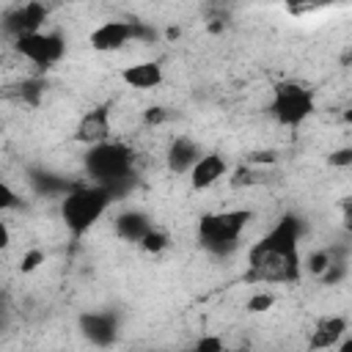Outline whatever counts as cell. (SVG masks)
Here are the masks:
<instances>
[{
  "mask_svg": "<svg viewBox=\"0 0 352 352\" xmlns=\"http://www.w3.org/2000/svg\"><path fill=\"white\" fill-rule=\"evenodd\" d=\"M110 135V110L107 107H94L88 110L77 129H74V140L77 143H88V146H96V143H104Z\"/></svg>",
  "mask_w": 352,
  "mask_h": 352,
  "instance_id": "cell-9",
  "label": "cell"
},
{
  "mask_svg": "<svg viewBox=\"0 0 352 352\" xmlns=\"http://www.w3.org/2000/svg\"><path fill=\"white\" fill-rule=\"evenodd\" d=\"M300 223L297 217H280L250 250H248V283H297L300 280Z\"/></svg>",
  "mask_w": 352,
  "mask_h": 352,
  "instance_id": "cell-1",
  "label": "cell"
},
{
  "mask_svg": "<svg viewBox=\"0 0 352 352\" xmlns=\"http://www.w3.org/2000/svg\"><path fill=\"white\" fill-rule=\"evenodd\" d=\"M132 36V22H118V19H110V22H102L91 36H88V44L96 50V52H116L121 50Z\"/></svg>",
  "mask_w": 352,
  "mask_h": 352,
  "instance_id": "cell-8",
  "label": "cell"
},
{
  "mask_svg": "<svg viewBox=\"0 0 352 352\" xmlns=\"http://www.w3.org/2000/svg\"><path fill=\"white\" fill-rule=\"evenodd\" d=\"M341 220H344V228L352 234V198H344V204H341Z\"/></svg>",
  "mask_w": 352,
  "mask_h": 352,
  "instance_id": "cell-24",
  "label": "cell"
},
{
  "mask_svg": "<svg viewBox=\"0 0 352 352\" xmlns=\"http://www.w3.org/2000/svg\"><path fill=\"white\" fill-rule=\"evenodd\" d=\"M226 170H228V165H226V160H223L220 154H204V157L192 165L190 182H192L195 190H206V187H212L214 182H220V179L226 176Z\"/></svg>",
  "mask_w": 352,
  "mask_h": 352,
  "instance_id": "cell-11",
  "label": "cell"
},
{
  "mask_svg": "<svg viewBox=\"0 0 352 352\" xmlns=\"http://www.w3.org/2000/svg\"><path fill=\"white\" fill-rule=\"evenodd\" d=\"M344 121L352 126V107H349V110H344Z\"/></svg>",
  "mask_w": 352,
  "mask_h": 352,
  "instance_id": "cell-27",
  "label": "cell"
},
{
  "mask_svg": "<svg viewBox=\"0 0 352 352\" xmlns=\"http://www.w3.org/2000/svg\"><path fill=\"white\" fill-rule=\"evenodd\" d=\"M272 308V294H253L250 300H248V311H253V314H261V311H270Z\"/></svg>",
  "mask_w": 352,
  "mask_h": 352,
  "instance_id": "cell-19",
  "label": "cell"
},
{
  "mask_svg": "<svg viewBox=\"0 0 352 352\" xmlns=\"http://www.w3.org/2000/svg\"><path fill=\"white\" fill-rule=\"evenodd\" d=\"M270 113L283 126H300L314 113V94L300 82H278L272 88Z\"/></svg>",
  "mask_w": 352,
  "mask_h": 352,
  "instance_id": "cell-5",
  "label": "cell"
},
{
  "mask_svg": "<svg viewBox=\"0 0 352 352\" xmlns=\"http://www.w3.org/2000/svg\"><path fill=\"white\" fill-rule=\"evenodd\" d=\"M121 80L129 85V88H138V91H151L162 82V66L154 63V60H140V63H132V66H124L121 69Z\"/></svg>",
  "mask_w": 352,
  "mask_h": 352,
  "instance_id": "cell-10",
  "label": "cell"
},
{
  "mask_svg": "<svg viewBox=\"0 0 352 352\" xmlns=\"http://www.w3.org/2000/svg\"><path fill=\"white\" fill-rule=\"evenodd\" d=\"M330 165H352V148H338L330 154Z\"/></svg>",
  "mask_w": 352,
  "mask_h": 352,
  "instance_id": "cell-22",
  "label": "cell"
},
{
  "mask_svg": "<svg viewBox=\"0 0 352 352\" xmlns=\"http://www.w3.org/2000/svg\"><path fill=\"white\" fill-rule=\"evenodd\" d=\"M47 19V8L38 3V0H28L16 8H11L3 19V28L8 36L19 38V36H28V33H36Z\"/></svg>",
  "mask_w": 352,
  "mask_h": 352,
  "instance_id": "cell-7",
  "label": "cell"
},
{
  "mask_svg": "<svg viewBox=\"0 0 352 352\" xmlns=\"http://www.w3.org/2000/svg\"><path fill=\"white\" fill-rule=\"evenodd\" d=\"M151 231V220L143 212H124L116 220V234L126 242H140Z\"/></svg>",
  "mask_w": 352,
  "mask_h": 352,
  "instance_id": "cell-13",
  "label": "cell"
},
{
  "mask_svg": "<svg viewBox=\"0 0 352 352\" xmlns=\"http://www.w3.org/2000/svg\"><path fill=\"white\" fill-rule=\"evenodd\" d=\"M344 330H346V319H341V316H327V319H322L319 324H316V330L311 333V346L314 349H322V346H333V344H338V338L344 336Z\"/></svg>",
  "mask_w": 352,
  "mask_h": 352,
  "instance_id": "cell-15",
  "label": "cell"
},
{
  "mask_svg": "<svg viewBox=\"0 0 352 352\" xmlns=\"http://www.w3.org/2000/svg\"><path fill=\"white\" fill-rule=\"evenodd\" d=\"M0 206H3V209L19 206V198H16V192H14L8 184H0Z\"/></svg>",
  "mask_w": 352,
  "mask_h": 352,
  "instance_id": "cell-21",
  "label": "cell"
},
{
  "mask_svg": "<svg viewBox=\"0 0 352 352\" xmlns=\"http://www.w3.org/2000/svg\"><path fill=\"white\" fill-rule=\"evenodd\" d=\"M165 118H168V113H165L162 107H151V110H146V113H143V121H146L148 126H151V124H162Z\"/></svg>",
  "mask_w": 352,
  "mask_h": 352,
  "instance_id": "cell-23",
  "label": "cell"
},
{
  "mask_svg": "<svg viewBox=\"0 0 352 352\" xmlns=\"http://www.w3.org/2000/svg\"><path fill=\"white\" fill-rule=\"evenodd\" d=\"M250 220L248 209H223L198 220V245L214 256H226L239 245V234Z\"/></svg>",
  "mask_w": 352,
  "mask_h": 352,
  "instance_id": "cell-4",
  "label": "cell"
},
{
  "mask_svg": "<svg viewBox=\"0 0 352 352\" xmlns=\"http://www.w3.org/2000/svg\"><path fill=\"white\" fill-rule=\"evenodd\" d=\"M41 94H44V82L41 80H28V82L19 85V96L25 102H30V104H36L41 99Z\"/></svg>",
  "mask_w": 352,
  "mask_h": 352,
  "instance_id": "cell-17",
  "label": "cell"
},
{
  "mask_svg": "<svg viewBox=\"0 0 352 352\" xmlns=\"http://www.w3.org/2000/svg\"><path fill=\"white\" fill-rule=\"evenodd\" d=\"M41 261H44V253H41V250H28V253L22 256V264H19V267H22V272H33Z\"/></svg>",
  "mask_w": 352,
  "mask_h": 352,
  "instance_id": "cell-20",
  "label": "cell"
},
{
  "mask_svg": "<svg viewBox=\"0 0 352 352\" xmlns=\"http://www.w3.org/2000/svg\"><path fill=\"white\" fill-rule=\"evenodd\" d=\"M330 261H333L330 250H319V253H314V256L308 258V270H311V272H316V275H322V272L330 267Z\"/></svg>",
  "mask_w": 352,
  "mask_h": 352,
  "instance_id": "cell-18",
  "label": "cell"
},
{
  "mask_svg": "<svg viewBox=\"0 0 352 352\" xmlns=\"http://www.w3.org/2000/svg\"><path fill=\"white\" fill-rule=\"evenodd\" d=\"M223 346V341L220 338H204V341H198L195 344V349L198 352H209V349H220Z\"/></svg>",
  "mask_w": 352,
  "mask_h": 352,
  "instance_id": "cell-25",
  "label": "cell"
},
{
  "mask_svg": "<svg viewBox=\"0 0 352 352\" xmlns=\"http://www.w3.org/2000/svg\"><path fill=\"white\" fill-rule=\"evenodd\" d=\"M14 47H16V52H19L22 58H28V60L36 63V66H52V63H58V60L63 58V52H66V41H63L60 36H55V33H41V30L14 38Z\"/></svg>",
  "mask_w": 352,
  "mask_h": 352,
  "instance_id": "cell-6",
  "label": "cell"
},
{
  "mask_svg": "<svg viewBox=\"0 0 352 352\" xmlns=\"http://www.w3.org/2000/svg\"><path fill=\"white\" fill-rule=\"evenodd\" d=\"M146 253H162L165 248H168V234L165 231H160V228H151L140 242H138Z\"/></svg>",
  "mask_w": 352,
  "mask_h": 352,
  "instance_id": "cell-16",
  "label": "cell"
},
{
  "mask_svg": "<svg viewBox=\"0 0 352 352\" xmlns=\"http://www.w3.org/2000/svg\"><path fill=\"white\" fill-rule=\"evenodd\" d=\"M85 170L96 184L107 187L116 198L121 190H126L132 179V151L124 143H96L85 154Z\"/></svg>",
  "mask_w": 352,
  "mask_h": 352,
  "instance_id": "cell-2",
  "label": "cell"
},
{
  "mask_svg": "<svg viewBox=\"0 0 352 352\" xmlns=\"http://www.w3.org/2000/svg\"><path fill=\"white\" fill-rule=\"evenodd\" d=\"M316 3H327V0H286V6H294V8H308Z\"/></svg>",
  "mask_w": 352,
  "mask_h": 352,
  "instance_id": "cell-26",
  "label": "cell"
},
{
  "mask_svg": "<svg viewBox=\"0 0 352 352\" xmlns=\"http://www.w3.org/2000/svg\"><path fill=\"white\" fill-rule=\"evenodd\" d=\"M198 146L190 140V138H176L170 146H168V154H165V162H168V170L170 173H184V170H192V165L198 162Z\"/></svg>",
  "mask_w": 352,
  "mask_h": 352,
  "instance_id": "cell-12",
  "label": "cell"
},
{
  "mask_svg": "<svg viewBox=\"0 0 352 352\" xmlns=\"http://www.w3.org/2000/svg\"><path fill=\"white\" fill-rule=\"evenodd\" d=\"M82 330L94 344L104 346L116 338V319L110 314H88L82 316Z\"/></svg>",
  "mask_w": 352,
  "mask_h": 352,
  "instance_id": "cell-14",
  "label": "cell"
},
{
  "mask_svg": "<svg viewBox=\"0 0 352 352\" xmlns=\"http://www.w3.org/2000/svg\"><path fill=\"white\" fill-rule=\"evenodd\" d=\"M341 349H344V352H352V338H349V341H346V344H344Z\"/></svg>",
  "mask_w": 352,
  "mask_h": 352,
  "instance_id": "cell-28",
  "label": "cell"
},
{
  "mask_svg": "<svg viewBox=\"0 0 352 352\" xmlns=\"http://www.w3.org/2000/svg\"><path fill=\"white\" fill-rule=\"evenodd\" d=\"M110 201H113L110 190L96 184V182L94 184H74L60 201V220L74 236H82L104 214Z\"/></svg>",
  "mask_w": 352,
  "mask_h": 352,
  "instance_id": "cell-3",
  "label": "cell"
}]
</instances>
